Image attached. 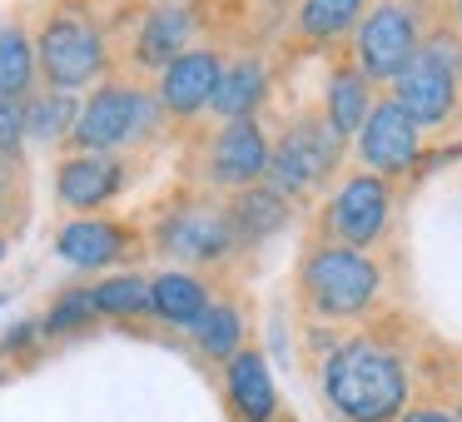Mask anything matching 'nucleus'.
<instances>
[{"label":"nucleus","mask_w":462,"mask_h":422,"mask_svg":"<svg viewBox=\"0 0 462 422\" xmlns=\"http://www.w3.org/2000/svg\"><path fill=\"white\" fill-rule=\"evenodd\" d=\"M457 422H462V412H457Z\"/></svg>","instance_id":"obj_32"},{"label":"nucleus","mask_w":462,"mask_h":422,"mask_svg":"<svg viewBox=\"0 0 462 422\" xmlns=\"http://www.w3.org/2000/svg\"><path fill=\"white\" fill-rule=\"evenodd\" d=\"M189 338H194V348H199L204 358L229 362L234 353L244 348V313L234 308V303H209V308L189 323Z\"/></svg>","instance_id":"obj_21"},{"label":"nucleus","mask_w":462,"mask_h":422,"mask_svg":"<svg viewBox=\"0 0 462 422\" xmlns=\"http://www.w3.org/2000/svg\"><path fill=\"white\" fill-rule=\"evenodd\" d=\"M418 55V15L408 5H378L358 25V60L363 80H398Z\"/></svg>","instance_id":"obj_7"},{"label":"nucleus","mask_w":462,"mask_h":422,"mask_svg":"<svg viewBox=\"0 0 462 422\" xmlns=\"http://www.w3.org/2000/svg\"><path fill=\"white\" fill-rule=\"evenodd\" d=\"M31 333H35V323H21V328H15L11 338H5V348H11V353H15V348H25V338H31Z\"/></svg>","instance_id":"obj_30"},{"label":"nucleus","mask_w":462,"mask_h":422,"mask_svg":"<svg viewBox=\"0 0 462 422\" xmlns=\"http://www.w3.org/2000/svg\"><path fill=\"white\" fill-rule=\"evenodd\" d=\"M393 85H398L393 100L402 105V115H408L418 130L442 124L452 115V105H457V50H452V41L422 45Z\"/></svg>","instance_id":"obj_6"},{"label":"nucleus","mask_w":462,"mask_h":422,"mask_svg":"<svg viewBox=\"0 0 462 422\" xmlns=\"http://www.w3.org/2000/svg\"><path fill=\"white\" fill-rule=\"evenodd\" d=\"M269 170V140L254 120H224V130L209 144V174L229 189H244Z\"/></svg>","instance_id":"obj_11"},{"label":"nucleus","mask_w":462,"mask_h":422,"mask_svg":"<svg viewBox=\"0 0 462 422\" xmlns=\"http://www.w3.org/2000/svg\"><path fill=\"white\" fill-rule=\"evenodd\" d=\"M402 422H457L452 412H442V408H418V412H408Z\"/></svg>","instance_id":"obj_28"},{"label":"nucleus","mask_w":462,"mask_h":422,"mask_svg":"<svg viewBox=\"0 0 462 422\" xmlns=\"http://www.w3.org/2000/svg\"><path fill=\"white\" fill-rule=\"evenodd\" d=\"M35 70L45 75L51 90L80 95L85 85H95L105 75V41L90 25V15L60 11L45 21L41 45H35Z\"/></svg>","instance_id":"obj_2"},{"label":"nucleus","mask_w":462,"mask_h":422,"mask_svg":"<svg viewBox=\"0 0 462 422\" xmlns=\"http://www.w3.org/2000/svg\"><path fill=\"white\" fill-rule=\"evenodd\" d=\"M323 392L348 422H393L408 402V372L398 353L358 338L323 362Z\"/></svg>","instance_id":"obj_1"},{"label":"nucleus","mask_w":462,"mask_h":422,"mask_svg":"<svg viewBox=\"0 0 462 422\" xmlns=\"http://www.w3.org/2000/svg\"><path fill=\"white\" fill-rule=\"evenodd\" d=\"M184 45H189V11L184 5H160V11L144 21L140 41H134V60L144 65V70H154V65H170L174 55H184Z\"/></svg>","instance_id":"obj_19"},{"label":"nucleus","mask_w":462,"mask_h":422,"mask_svg":"<svg viewBox=\"0 0 462 422\" xmlns=\"http://www.w3.org/2000/svg\"><path fill=\"white\" fill-rule=\"evenodd\" d=\"M120 189H125V164L115 160V154H75V160H65L60 174H55V194H60V204L75 214L100 209V204H110Z\"/></svg>","instance_id":"obj_13"},{"label":"nucleus","mask_w":462,"mask_h":422,"mask_svg":"<svg viewBox=\"0 0 462 422\" xmlns=\"http://www.w3.org/2000/svg\"><path fill=\"white\" fill-rule=\"evenodd\" d=\"M0 259H5V239H0Z\"/></svg>","instance_id":"obj_31"},{"label":"nucleus","mask_w":462,"mask_h":422,"mask_svg":"<svg viewBox=\"0 0 462 422\" xmlns=\"http://www.w3.org/2000/svg\"><path fill=\"white\" fill-rule=\"evenodd\" d=\"M90 318H100V313H95V298H90V289H75V293H60V298H55V308L45 313V323H41V328L51 333V338H60V333H75V328H85Z\"/></svg>","instance_id":"obj_26"},{"label":"nucleus","mask_w":462,"mask_h":422,"mask_svg":"<svg viewBox=\"0 0 462 422\" xmlns=\"http://www.w3.org/2000/svg\"><path fill=\"white\" fill-rule=\"evenodd\" d=\"M25 100H15V95H0V160H21L25 150Z\"/></svg>","instance_id":"obj_27"},{"label":"nucleus","mask_w":462,"mask_h":422,"mask_svg":"<svg viewBox=\"0 0 462 422\" xmlns=\"http://www.w3.org/2000/svg\"><path fill=\"white\" fill-rule=\"evenodd\" d=\"M35 85V45L21 25H0V95L25 100Z\"/></svg>","instance_id":"obj_22"},{"label":"nucleus","mask_w":462,"mask_h":422,"mask_svg":"<svg viewBox=\"0 0 462 422\" xmlns=\"http://www.w3.org/2000/svg\"><path fill=\"white\" fill-rule=\"evenodd\" d=\"M209 303L214 298H209V289H204V279H194V273H184V269L154 273V283H150V313L164 323H174V328H189Z\"/></svg>","instance_id":"obj_17"},{"label":"nucleus","mask_w":462,"mask_h":422,"mask_svg":"<svg viewBox=\"0 0 462 422\" xmlns=\"http://www.w3.org/2000/svg\"><path fill=\"white\" fill-rule=\"evenodd\" d=\"M219 70H224V60L214 50H184V55H174L170 65H164V75H160V110H170V115H199V110H209V100H214V85H219Z\"/></svg>","instance_id":"obj_10"},{"label":"nucleus","mask_w":462,"mask_h":422,"mask_svg":"<svg viewBox=\"0 0 462 422\" xmlns=\"http://www.w3.org/2000/svg\"><path fill=\"white\" fill-rule=\"evenodd\" d=\"M90 298H95V313H105V318H140V313H150V279L115 273L100 289H90Z\"/></svg>","instance_id":"obj_24"},{"label":"nucleus","mask_w":462,"mask_h":422,"mask_svg":"<svg viewBox=\"0 0 462 422\" xmlns=\"http://www.w3.org/2000/svg\"><path fill=\"white\" fill-rule=\"evenodd\" d=\"M368 80L363 75H353V70H338L328 80V124H333V134H353V130H363V120H368Z\"/></svg>","instance_id":"obj_23"},{"label":"nucleus","mask_w":462,"mask_h":422,"mask_svg":"<svg viewBox=\"0 0 462 422\" xmlns=\"http://www.w3.org/2000/svg\"><path fill=\"white\" fill-rule=\"evenodd\" d=\"M11 160H0V219H5V199H11Z\"/></svg>","instance_id":"obj_29"},{"label":"nucleus","mask_w":462,"mask_h":422,"mask_svg":"<svg viewBox=\"0 0 462 422\" xmlns=\"http://www.w3.org/2000/svg\"><path fill=\"white\" fill-rule=\"evenodd\" d=\"M160 249L180 263H209V259L234 249L229 219L209 214V209H180L160 224Z\"/></svg>","instance_id":"obj_12"},{"label":"nucleus","mask_w":462,"mask_h":422,"mask_svg":"<svg viewBox=\"0 0 462 422\" xmlns=\"http://www.w3.org/2000/svg\"><path fill=\"white\" fill-rule=\"evenodd\" d=\"M224 388H229V402L244 422H269L273 408H279V392H273V378H269V362L259 353L239 348L229 358V372H224Z\"/></svg>","instance_id":"obj_15"},{"label":"nucleus","mask_w":462,"mask_h":422,"mask_svg":"<svg viewBox=\"0 0 462 422\" xmlns=\"http://www.w3.org/2000/svg\"><path fill=\"white\" fill-rule=\"evenodd\" d=\"M303 293L323 318H353L378 298V263L363 249H319L303 263Z\"/></svg>","instance_id":"obj_4"},{"label":"nucleus","mask_w":462,"mask_h":422,"mask_svg":"<svg viewBox=\"0 0 462 422\" xmlns=\"http://www.w3.org/2000/svg\"><path fill=\"white\" fill-rule=\"evenodd\" d=\"M154 120H160L154 95L134 90V85H100V90L80 105L70 144H80V154H115L130 140H140Z\"/></svg>","instance_id":"obj_3"},{"label":"nucleus","mask_w":462,"mask_h":422,"mask_svg":"<svg viewBox=\"0 0 462 422\" xmlns=\"http://www.w3.org/2000/svg\"><path fill=\"white\" fill-rule=\"evenodd\" d=\"M338 140L343 134H333L328 120H299L283 130V140L269 150V170H263V179H269L273 194H303L313 189L319 179H328V170L338 164Z\"/></svg>","instance_id":"obj_5"},{"label":"nucleus","mask_w":462,"mask_h":422,"mask_svg":"<svg viewBox=\"0 0 462 422\" xmlns=\"http://www.w3.org/2000/svg\"><path fill=\"white\" fill-rule=\"evenodd\" d=\"M224 219H229L234 243H259V239H269V234L283 229L289 209H283V194H273L269 184H244V189L234 194Z\"/></svg>","instance_id":"obj_16"},{"label":"nucleus","mask_w":462,"mask_h":422,"mask_svg":"<svg viewBox=\"0 0 462 422\" xmlns=\"http://www.w3.org/2000/svg\"><path fill=\"white\" fill-rule=\"evenodd\" d=\"M457 5H462V0H457Z\"/></svg>","instance_id":"obj_33"},{"label":"nucleus","mask_w":462,"mask_h":422,"mask_svg":"<svg viewBox=\"0 0 462 422\" xmlns=\"http://www.w3.org/2000/svg\"><path fill=\"white\" fill-rule=\"evenodd\" d=\"M263 90H269V75H263L259 60H234L219 70V85H214L209 110L224 115V120H254V110L263 105Z\"/></svg>","instance_id":"obj_18"},{"label":"nucleus","mask_w":462,"mask_h":422,"mask_svg":"<svg viewBox=\"0 0 462 422\" xmlns=\"http://www.w3.org/2000/svg\"><path fill=\"white\" fill-rule=\"evenodd\" d=\"M328 229L338 234L348 249L373 243L388 229V184L378 174H353L338 189V199L328 204Z\"/></svg>","instance_id":"obj_8"},{"label":"nucleus","mask_w":462,"mask_h":422,"mask_svg":"<svg viewBox=\"0 0 462 422\" xmlns=\"http://www.w3.org/2000/svg\"><path fill=\"white\" fill-rule=\"evenodd\" d=\"M358 154L363 164H373L383 174H398L418 160V124L402 115L398 100H383L368 110V120L358 130Z\"/></svg>","instance_id":"obj_9"},{"label":"nucleus","mask_w":462,"mask_h":422,"mask_svg":"<svg viewBox=\"0 0 462 422\" xmlns=\"http://www.w3.org/2000/svg\"><path fill=\"white\" fill-rule=\"evenodd\" d=\"M75 120H80V95H70V90H51V95L25 100V140L31 144L70 140Z\"/></svg>","instance_id":"obj_20"},{"label":"nucleus","mask_w":462,"mask_h":422,"mask_svg":"<svg viewBox=\"0 0 462 422\" xmlns=\"http://www.w3.org/2000/svg\"><path fill=\"white\" fill-rule=\"evenodd\" d=\"M55 253H60L65 263H75V269H85V273L110 269L125 253V229L115 219H100V214H80V219H70L55 234Z\"/></svg>","instance_id":"obj_14"},{"label":"nucleus","mask_w":462,"mask_h":422,"mask_svg":"<svg viewBox=\"0 0 462 422\" xmlns=\"http://www.w3.org/2000/svg\"><path fill=\"white\" fill-rule=\"evenodd\" d=\"M358 11H363V0H303L299 25L313 41H328V35L348 31V25L358 21Z\"/></svg>","instance_id":"obj_25"}]
</instances>
